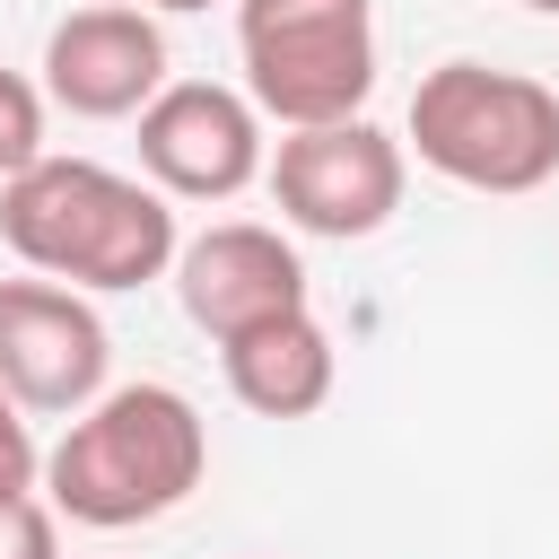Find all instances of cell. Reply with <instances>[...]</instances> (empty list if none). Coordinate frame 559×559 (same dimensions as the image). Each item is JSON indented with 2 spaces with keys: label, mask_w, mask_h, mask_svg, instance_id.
<instances>
[{
  "label": "cell",
  "mask_w": 559,
  "mask_h": 559,
  "mask_svg": "<svg viewBox=\"0 0 559 559\" xmlns=\"http://www.w3.org/2000/svg\"><path fill=\"white\" fill-rule=\"evenodd\" d=\"M0 236L35 280H61L79 297H122L175 271V201L140 175H114L96 157H35L17 183H0Z\"/></svg>",
  "instance_id": "cell-1"
},
{
  "label": "cell",
  "mask_w": 559,
  "mask_h": 559,
  "mask_svg": "<svg viewBox=\"0 0 559 559\" xmlns=\"http://www.w3.org/2000/svg\"><path fill=\"white\" fill-rule=\"evenodd\" d=\"M210 472V428L192 411V393L140 376V384H105L61 445L44 454V507L87 524V533H122V524H157L175 515Z\"/></svg>",
  "instance_id": "cell-2"
},
{
  "label": "cell",
  "mask_w": 559,
  "mask_h": 559,
  "mask_svg": "<svg viewBox=\"0 0 559 559\" xmlns=\"http://www.w3.org/2000/svg\"><path fill=\"white\" fill-rule=\"evenodd\" d=\"M402 140L419 148L428 175L515 201L559 175V87L524 70H489V61H437L411 87Z\"/></svg>",
  "instance_id": "cell-3"
},
{
  "label": "cell",
  "mask_w": 559,
  "mask_h": 559,
  "mask_svg": "<svg viewBox=\"0 0 559 559\" xmlns=\"http://www.w3.org/2000/svg\"><path fill=\"white\" fill-rule=\"evenodd\" d=\"M236 52L262 122H358L376 96V0H236Z\"/></svg>",
  "instance_id": "cell-4"
},
{
  "label": "cell",
  "mask_w": 559,
  "mask_h": 559,
  "mask_svg": "<svg viewBox=\"0 0 559 559\" xmlns=\"http://www.w3.org/2000/svg\"><path fill=\"white\" fill-rule=\"evenodd\" d=\"M280 218L297 236H376L393 210H402V183H411V148L393 131H376L367 114L358 122H323V131H288L262 166Z\"/></svg>",
  "instance_id": "cell-5"
},
{
  "label": "cell",
  "mask_w": 559,
  "mask_h": 559,
  "mask_svg": "<svg viewBox=\"0 0 559 559\" xmlns=\"http://www.w3.org/2000/svg\"><path fill=\"white\" fill-rule=\"evenodd\" d=\"M114 332L61 280H0V393L35 419H79L105 393Z\"/></svg>",
  "instance_id": "cell-6"
},
{
  "label": "cell",
  "mask_w": 559,
  "mask_h": 559,
  "mask_svg": "<svg viewBox=\"0 0 559 559\" xmlns=\"http://www.w3.org/2000/svg\"><path fill=\"white\" fill-rule=\"evenodd\" d=\"M140 166L166 201H236L271 166V140H262V114L245 87L166 79L140 105Z\"/></svg>",
  "instance_id": "cell-7"
},
{
  "label": "cell",
  "mask_w": 559,
  "mask_h": 559,
  "mask_svg": "<svg viewBox=\"0 0 559 559\" xmlns=\"http://www.w3.org/2000/svg\"><path fill=\"white\" fill-rule=\"evenodd\" d=\"M166 280H175L192 332H210V341H236V332L280 323V314L306 306V262H297V245H288L280 227H262V218H218V227L183 236Z\"/></svg>",
  "instance_id": "cell-8"
},
{
  "label": "cell",
  "mask_w": 559,
  "mask_h": 559,
  "mask_svg": "<svg viewBox=\"0 0 559 559\" xmlns=\"http://www.w3.org/2000/svg\"><path fill=\"white\" fill-rule=\"evenodd\" d=\"M157 87H166V26L131 0L70 9L44 35V105H61L79 122H122Z\"/></svg>",
  "instance_id": "cell-9"
},
{
  "label": "cell",
  "mask_w": 559,
  "mask_h": 559,
  "mask_svg": "<svg viewBox=\"0 0 559 559\" xmlns=\"http://www.w3.org/2000/svg\"><path fill=\"white\" fill-rule=\"evenodd\" d=\"M218 358H227V393H236L253 419H314V411L332 402V376H341V349H332V332L314 323V306L218 341Z\"/></svg>",
  "instance_id": "cell-10"
},
{
  "label": "cell",
  "mask_w": 559,
  "mask_h": 559,
  "mask_svg": "<svg viewBox=\"0 0 559 559\" xmlns=\"http://www.w3.org/2000/svg\"><path fill=\"white\" fill-rule=\"evenodd\" d=\"M44 157V87L26 70H0V183H17Z\"/></svg>",
  "instance_id": "cell-11"
},
{
  "label": "cell",
  "mask_w": 559,
  "mask_h": 559,
  "mask_svg": "<svg viewBox=\"0 0 559 559\" xmlns=\"http://www.w3.org/2000/svg\"><path fill=\"white\" fill-rule=\"evenodd\" d=\"M35 480H44V445H35L26 411L0 393V507H9V498H35Z\"/></svg>",
  "instance_id": "cell-12"
},
{
  "label": "cell",
  "mask_w": 559,
  "mask_h": 559,
  "mask_svg": "<svg viewBox=\"0 0 559 559\" xmlns=\"http://www.w3.org/2000/svg\"><path fill=\"white\" fill-rule=\"evenodd\" d=\"M0 559H61V515L44 498H9L0 507Z\"/></svg>",
  "instance_id": "cell-13"
},
{
  "label": "cell",
  "mask_w": 559,
  "mask_h": 559,
  "mask_svg": "<svg viewBox=\"0 0 559 559\" xmlns=\"http://www.w3.org/2000/svg\"><path fill=\"white\" fill-rule=\"evenodd\" d=\"M140 9H148V17H157V9H166V17H192V9H210V0H140Z\"/></svg>",
  "instance_id": "cell-14"
},
{
  "label": "cell",
  "mask_w": 559,
  "mask_h": 559,
  "mask_svg": "<svg viewBox=\"0 0 559 559\" xmlns=\"http://www.w3.org/2000/svg\"><path fill=\"white\" fill-rule=\"evenodd\" d=\"M524 9H542V17H559V0H524Z\"/></svg>",
  "instance_id": "cell-15"
}]
</instances>
